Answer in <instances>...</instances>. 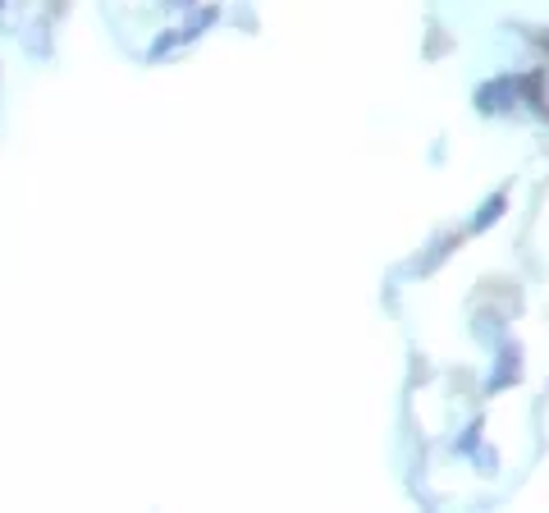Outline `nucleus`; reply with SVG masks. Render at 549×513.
Here are the masks:
<instances>
[{
  "label": "nucleus",
  "mask_w": 549,
  "mask_h": 513,
  "mask_svg": "<svg viewBox=\"0 0 549 513\" xmlns=\"http://www.w3.org/2000/svg\"><path fill=\"white\" fill-rule=\"evenodd\" d=\"M0 5H5V0H0Z\"/></svg>",
  "instance_id": "1"
}]
</instances>
